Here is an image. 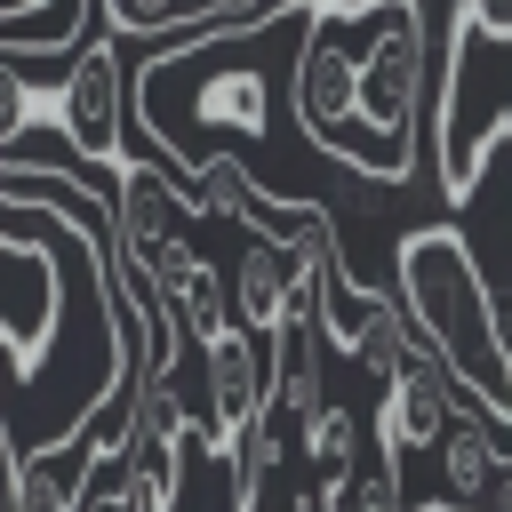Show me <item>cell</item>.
Returning <instances> with one entry per match:
<instances>
[{"label": "cell", "mask_w": 512, "mask_h": 512, "mask_svg": "<svg viewBox=\"0 0 512 512\" xmlns=\"http://www.w3.org/2000/svg\"><path fill=\"white\" fill-rule=\"evenodd\" d=\"M424 512H464V504H448V496H440V504H424Z\"/></svg>", "instance_id": "ba28073f"}, {"label": "cell", "mask_w": 512, "mask_h": 512, "mask_svg": "<svg viewBox=\"0 0 512 512\" xmlns=\"http://www.w3.org/2000/svg\"><path fill=\"white\" fill-rule=\"evenodd\" d=\"M136 264L120 216L80 176L0 160V360H8V480L80 448L104 416L144 408Z\"/></svg>", "instance_id": "6da1fadb"}, {"label": "cell", "mask_w": 512, "mask_h": 512, "mask_svg": "<svg viewBox=\"0 0 512 512\" xmlns=\"http://www.w3.org/2000/svg\"><path fill=\"white\" fill-rule=\"evenodd\" d=\"M392 304L400 320L416 328V344L456 376V392L512 424V344H504V312H496V288L472 256V240L456 224H416L392 256Z\"/></svg>", "instance_id": "277c9868"}, {"label": "cell", "mask_w": 512, "mask_h": 512, "mask_svg": "<svg viewBox=\"0 0 512 512\" xmlns=\"http://www.w3.org/2000/svg\"><path fill=\"white\" fill-rule=\"evenodd\" d=\"M424 0H312L296 40L288 112L312 152L344 160L368 184L416 176L424 120Z\"/></svg>", "instance_id": "7a4b0ae2"}, {"label": "cell", "mask_w": 512, "mask_h": 512, "mask_svg": "<svg viewBox=\"0 0 512 512\" xmlns=\"http://www.w3.org/2000/svg\"><path fill=\"white\" fill-rule=\"evenodd\" d=\"M128 88H136V64H120L112 40H80V48H72V64H64V80H56V96H48V112H56L64 144H72L88 168H120V128H136Z\"/></svg>", "instance_id": "8992f818"}, {"label": "cell", "mask_w": 512, "mask_h": 512, "mask_svg": "<svg viewBox=\"0 0 512 512\" xmlns=\"http://www.w3.org/2000/svg\"><path fill=\"white\" fill-rule=\"evenodd\" d=\"M304 16H312V0L264 8V16H216L136 64V88H128L136 128L160 144V160L176 176L248 168V152L280 128Z\"/></svg>", "instance_id": "3957f363"}, {"label": "cell", "mask_w": 512, "mask_h": 512, "mask_svg": "<svg viewBox=\"0 0 512 512\" xmlns=\"http://www.w3.org/2000/svg\"><path fill=\"white\" fill-rule=\"evenodd\" d=\"M432 168L440 200L464 208L488 176V160L512 144V8L496 0H448L440 32V96H432Z\"/></svg>", "instance_id": "5b68a950"}, {"label": "cell", "mask_w": 512, "mask_h": 512, "mask_svg": "<svg viewBox=\"0 0 512 512\" xmlns=\"http://www.w3.org/2000/svg\"><path fill=\"white\" fill-rule=\"evenodd\" d=\"M488 424H496V416L456 408V424H448V440H440V496L464 504V512H488V488H496V472H504V456H512V448H496Z\"/></svg>", "instance_id": "52a82bcc"}]
</instances>
